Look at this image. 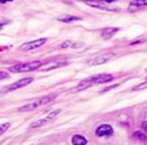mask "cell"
<instances>
[{"mask_svg": "<svg viewBox=\"0 0 147 145\" xmlns=\"http://www.w3.org/2000/svg\"><path fill=\"white\" fill-rule=\"evenodd\" d=\"M55 97H56L55 95H49V96L41 97V98H38V99L33 100L32 102L28 103V104H25V106H22V107H20V108L18 109V111H20V112L32 111V110H34V109H36V108H40V107H42V106L49 104V102H52V101L55 99Z\"/></svg>", "mask_w": 147, "mask_h": 145, "instance_id": "6da1fadb", "label": "cell"}, {"mask_svg": "<svg viewBox=\"0 0 147 145\" xmlns=\"http://www.w3.org/2000/svg\"><path fill=\"white\" fill-rule=\"evenodd\" d=\"M42 65V62L35 60V62H30V63H24V64H18L14 66L9 67V72H25L35 70Z\"/></svg>", "mask_w": 147, "mask_h": 145, "instance_id": "7a4b0ae2", "label": "cell"}, {"mask_svg": "<svg viewBox=\"0 0 147 145\" xmlns=\"http://www.w3.org/2000/svg\"><path fill=\"white\" fill-rule=\"evenodd\" d=\"M113 57H115L114 53H107V54L99 55V56H96V57L91 58L90 60H88V65H90V66L102 65L104 63H107V62H109L110 60H112Z\"/></svg>", "mask_w": 147, "mask_h": 145, "instance_id": "3957f363", "label": "cell"}, {"mask_svg": "<svg viewBox=\"0 0 147 145\" xmlns=\"http://www.w3.org/2000/svg\"><path fill=\"white\" fill-rule=\"evenodd\" d=\"M61 109H57V110H55V111H53V112H51L46 118H43V119H40V120H36L35 122H33V123H31L30 127H44L45 124H47L49 121H52L54 118H55L57 115H59L61 113Z\"/></svg>", "mask_w": 147, "mask_h": 145, "instance_id": "277c9868", "label": "cell"}, {"mask_svg": "<svg viewBox=\"0 0 147 145\" xmlns=\"http://www.w3.org/2000/svg\"><path fill=\"white\" fill-rule=\"evenodd\" d=\"M88 6L92 7V8H98V9H101V10H107V11H117V7H111L108 6L105 2L101 1V0H85Z\"/></svg>", "mask_w": 147, "mask_h": 145, "instance_id": "5b68a950", "label": "cell"}, {"mask_svg": "<svg viewBox=\"0 0 147 145\" xmlns=\"http://www.w3.org/2000/svg\"><path fill=\"white\" fill-rule=\"evenodd\" d=\"M46 39H38V40H34V41H30L24 44H22L20 46V51H31V49H35V48L40 47L46 43Z\"/></svg>", "mask_w": 147, "mask_h": 145, "instance_id": "8992f818", "label": "cell"}, {"mask_svg": "<svg viewBox=\"0 0 147 145\" xmlns=\"http://www.w3.org/2000/svg\"><path fill=\"white\" fill-rule=\"evenodd\" d=\"M113 76L112 75H109V74H101V75H97L94 77H91V78H88V81L89 84L93 86V85L97 84H105V83H109L111 80H113Z\"/></svg>", "mask_w": 147, "mask_h": 145, "instance_id": "52a82bcc", "label": "cell"}, {"mask_svg": "<svg viewBox=\"0 0 147 145\" xmlns=\"http://www.w3.org/2000/svg\"><path fill=\"white\" fill-rule=\"evenodd\" d=\"M33 81V78L32 77H26V78H22L20 79L19 81H16L13 84L9 85L8 87L6 88L7 91H12V90H17L19 88H22V87H25L28 85H30L31 83Z\"/></svg>", "mask_w": 147, "mask_h": 145, "instance_id": "ba28073f", "label": "cell"}, {"mask_svg": "<svg viewBox=\"0 0 147 145\" xmlns=\"http://www.w3.org/2000/svg\"><path fill=\"white\" fill-rule=\"evenodd\" d=\"M113 134V129L109 124H101L96 129V135L98 138H103V136H111Z\"/></svg>", "mask_w": 147, "mask_h": 145, "instance_id": "9c48e42d", "label": "cell"}, {"mask_svg": "<svg viewBox=\"0 0 147 145\" xmlns=\"http://www.w3.org/2000/svg\"><path fill=\"white\" fill-rule=\"evenodd\" d=\"M63 65H65V62H61V60H54V62H49L45 65H41V70H49V69H54L57 67H61Z\"/></svg>", "mask_w": 147, "mask_h": 145, "instance_id": "30bf717a", "label": "cell"}, {"mask_svg": "<svg viewBox=\"0 0 147 145\" xmlns=\"http://www.w3.org/2000/svg\"><path fill=\"white\" fill-rule=\"evenodd\" d=\"M147 6V0L146 1H141V0H134V1H132L131 3H129V11L133 12V11H137V10H140L142 8H144V7Z\"/></svg>", "mask_w": 147, "mask_h": 145, "instance_id": "8fae6325", "label": "cell"}, {"mask_svg": "<svg viewBox=\"0 0 147 145\" xmlns=\"http://www.w3.org/2000/svg\"><path fill=\"white\" fill-rule=\"evenodd\" d=\"M119 28H105V29H103V30L101 31V35H102V37L103 39H110V37H112V36L114 35L117 32H119Z\"/></svg>", "mask_w": 147, "mask_h": 145, "instance_id": "7c38bea8", "label": "cell"}, {"mask_svg": "<svg viewBox=\"0 0 147 145\" xmlns=\"http://www.w3.org/2000/svg\"><path fill=\"white\" fill-rule=\"evenodd\" d=\"M57 20L61 21V22H65V23H70V22H74V21H79L80 18L75 17V16H70V14H65L63 17H58Z\"/></svg>", "mask_w": 147, "mask_h": 145, "instance_id": "4fadbf2b", "label": "cell"}, {"mask_svg": "<svg viewBox=\"0 0 147 145\" xmlns=\"http://www.w3.org/2000/svg\"><path fill=\"white\" fill-rule=\"evenodd\" d=\"M71 143L75 145H86L88 142H87V140L82 136V135H74L73 136V140H71Z\"/></svg>", "mask_w": 147, "mask_h": 145, "instance_id": "5bb4252c", "label": "cell"}, {"mask_svg": "<svg viewBox=\"0 0 147 145\" xmlns=\"http://www.w3.org/2000/svg\"><path fill=\"white\" fill-rule=\"evenodd\" d=\"M133 136H134V139L140 140V141H142V142H145V141H147L146 135H145L143 132H141V131H136V132H134Z\"/></svg>", "mask_w": 147, "mask_h": 145, "instance_id": "9a60e30c", "label": "cell"}, {"mask_svg": "<svg viewBox=\"0 0 147 145\" xmlns=\"http://www.w3.org/2000/svg\"><path fill=\"white\" fill-rule=\"evenodd\" d=\"M146 88H147V81L146 83H142L140 85H136L135 87H133V90L138 91V90H143V89H146Z\"/></svg>", "mask_w": 147, "mask_h": 145, "instance_id": "2e32d148", "label": "cell"}, {"mask_svg": "<svg viewBox=\"0 0 147 145\" xmlns=\"http://www.w3.org/2000/svg\"><path fill=\"white\" fill-rule=\"evenodd\" d=\"M9 127H10V123H8V122H7V123H3V124H1V125H0V135H1L2 133L6 132Z\"/></svg>", "mask_w": 147, "mask_h": 145, "instance_id": "e0dca14e", "label": "cell"}, {"mask_svg": "<svg viewBox=\"0 0 147 145\" xmlns=\"http://www.w3.org/2000/svg\"><path fill=\"white\" fill-rule=\"evenodd\" d=\"M7 78H9V74L6 72H0V80L7 79Z\"/></svg>", "mask_w": 147, "mask_h": 145, "instance_id": "ac0fdd59", "label": "cell"}, {"mask_svg": "<svg viewBox=\"0 0 147 145\" xmlns=\"http://www.w3.org/2000/svg\"><path fill=\"white\" fill-rule=\"evenodd\" d=\"M142 125H143V127H144V129H145V130L147 131V122H144Z\"/></svg>", "mask_w": 147, "mask_h": 145, "instance_id": "d6986e66", "label": "cell"}, {"mask_svg": "<svg viewBox=\"0 0 147 145\" xmlns=\"http://www.w3.org/2000/svg\"><path fill=\"white\" fill-rule=\"evenodd\" d=\"M8 1H12V0H0V3H6Z\"/></svg>", "mask_w": 147, "mask_h": 145, "instance_id": "ffe728a7", "label": "cell"}, {"mask_svg": "<svg viewBox=\"0 0 147 145\" xmlns=\"http://www.w3.org/2000/svg\"><path fill=\"white\" fill-rule=\"evenodd\" d=\"M107 3H111V2H114V1H117V0H104Z\"/></svg>", "mask_w": 147, "mask_h": 145, "instance_id": "44dd1931", "label": "cell"}, {"mask_svg": "<svg viewBox=\"0 0 147 145\" xmlns=\"http://www.w3.org/2000/svg\"><path fill=\"white\" fill-rule=\"evenodd\" d=\"M2 26H3V23H0V29H1Z\"/></svg>", "mask_w": 147, "mask_h": 145, "instance_id": "7402d4cb", "label": "cell"}]
</instances>
